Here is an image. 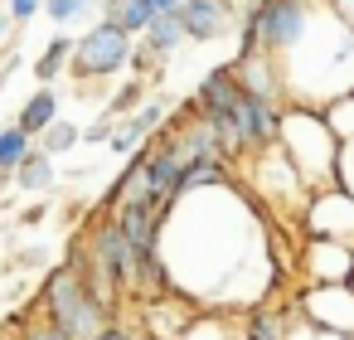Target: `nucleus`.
<instances>
[{"label": "nucleus", "mask_w": 354, "mask_h": 340, "mask_svg": "<svg viewBox=\"0 0 354 340\" xmlns=\"http://www.w3.org/2000/svg\"><path fill=\"white\" fill-rule=\"evenodd\" d=\"M180 6H185V0H151V10H156V15H175Z\"/></svg>", "instance_id": "nucleus-35"}, {"label": "nucleus", "mask_w": 354, "mask_h": 340, "mask_svg": "<svg viewBox=\"0 0 354 340\" xmlns=\"http://www.w3.org/2000/svg\"><path fill=\"white\" fill-rule=\"evenodd\" d=\"M131 54H136V39L122 35L117 25L97 20V25H88V35L73 44L68 73H73V83H102V78H117L122 69H131Z\"/></svg>", "instance_id": "nucleus-5"}, {"label": "nucleus", "mask_w": 354, "mask_h": 340, "mask_svg": "<svg viewBox=\"0 0 354 340\" xmlns=\"http://www.w3.org/2000/svg\"><path fill=\"white\" fill-rule=\"evenodd\" d=\"M175 15H180V25H185V39L214 44V39H223V35L233 30L238 6H233V0H185Z\"/></svg>", "instance_id": "nucleus-11"}, {"label": "nucleus", "mask_w": 354, "mask_h": 340, "mask_svg": "<svg viewBox=\"0 0 354 340\" xmlns=\"http://www.w3.org/2000/svg\"><path fill=\"white\" fill-rule=\"evenodd\" d=\"M78 141H83V127H78V122H64V117H59V122H54V127H49V132L39 136V151H44L49 161H59V156H64V151H73Z\"/></svg>", "instance_id": "nucleus-23"}, {"label": "nucleus", "mask_w": 354, "mask_h": 340, "mask_svg": "<svg viewBox=\"0 0 354 340\" xmlns=\"http://www.w3.org/2000/svg\"><path fill=\"white\" fill-rule=\"evenodd\" d=\"M243 190H248L252 199L272 204V219H277V214H301V209L310 204V190L301 185V175L291 170V161L281 156V146L248 156V170H243Z\"/></svg>", "instance_id": "nucleus-4"}, {"label": "nucleus", "mask_w": 354, "mask_h": 340, "mask_svg": "<svg viewBox=\"0 0 354 340\" xmlns=\"http://www.w3.org/2000/svg\"><path fill=\"white\" fill-rule=\"evenodd\" d=\"M141 306V325H146V340H180L194 321V301L165 292V296H151V301H136Z\"/></svg>", "instance_id": "nucleus-12"}, {"label": "nucleus", "mask_w": 354, "mask_h": 340, "mask_svg": "<svg viewBox=\"0 0 354 340\" xmlns=\"http://www.w3.org/2000/svg\"><path fill=\"white\" fill-rule=\"evenodd\" d=\"M349 292H354V277H349Z\"/></svg>", "instance_id": "nucleus-39"}, {"label": "nucleus", "mask_w": 354, "mask_h": 340, "mask_svg": "<svg viewBox=\"0 0 354 340\" xmlns=\"http://www.w3.org/2000/svg\"><path fill=\"white\" fill-rule=\"evenodd\" d=\"M301 229H306V238H330V243L354 248V199L339 185L310 195V204L301 209Z\"/></svg>", "instance_id": "nucleus-9"}, {"label": "nucleus", "mask_w": 354, "mask_h": 340, "mask_svg": "<svg viewBox=\"0 0 354 340\" xmlns=\"http://www.w3.org/2000/svg\"><path fill=\"white\" fill-rule=\"evenodd\" d=\"M180 44H185V25H180V15H156V20H151V30L136 39V49H146L156 64H160V59H170Z\"/></svg>", "instance_id": "nucleus-17"}, {"label": "nucleus", "mask_w": 354, "mask_h": 340, "mask_svg": "<svg viewBox=\"0 0 354 340\" xmlns=\"http://www.w3.org/2000/svg\"><path fill=\"white\" fill-rule=\"evenodd\" d=\"M73 44H78V39H68V35H54V39L44 44V54L35 59V78H39V88H49V83L73 64Z\"/></svg>", "instance_id": "nucleus-19"}, {"label": "nucleus", "mask_w": 354, "mask_h": 340, "mask_svg": "<svg viewBox=\"0 0 354 340\" xmlns=\"http://www.w3.org/2000/svg\"><path fill=\"white\" fill-rule=\"evenodd\" d=\"M296 306L291 301H262V306H248L238 316V340H286V325H291Z\"/></svg>", "instance_id": "nucleus-13"}, {"label": "nucleus", "mask_w": 354, "mask_h": 340, "mask_svg": "<svg viewBox=\"0 0 354 340\" xmlns=\"http://www.w3.org/2000/svg\"><path fill=\"white\" fill-rule=\"evenodd\" d=\"M238 98H243V88H238V69H233V64H218V69H209V73L194 83L189 112H194L199 122H218V117H228V112L238 107Z\"/></svg>", "instance_id": "nucleus-10"}, {"label": "nucleus", "mask_w": 354, "mask_h": 340, "mask_svg": "<svg viewBox=\"0 0 354 340\" xmlns=\"http://www.w3.org/2000/svg\"><path fill=\"white\" fill-rule=\"evenodd\" d=\"M93 340H146V330H136V325H122V321H112V325H102Z\"/></svg>", "instance_id": "nucleus-29"}, {"label": "nucleus", "mask_w": 354, "mask_h": 340, "mask_svg": "<svg viewBox=\"0 0 354 340\" xmlns=\"http://www.w3.org/2000/svg\"><path fill=\"white\" fill-rule=\"evenodd\" d=\"M54 122H59V88H39V93H30V102H25L20 117H15V127L30 132L35 141H39Z\"/></svg>", "instance_id": "nucleus-16"}, {"label": "nucleus", "mask_w": 354, "mask_h": 340, "mask_svg": "<svg viewBox=\"0 0 354 340\" xmlns=\"http://www.w3.org/2000/svg\"><path fill=\"white\" fill-rule=\"evenodd\" d=\"M10 35H15V25H10L6 6H0V49H10Z\"/></svg>", "instance_id": "nucleus-34"}, {"label": "nucleus", "mask_w": 354, "mask_h": 340, "mask_svg": "<svg viewBox=\"0 0 354 340\" xmlns=\"http://www.w3.org/2000/svg\"><path fill=\"white\" fill-rule=\"evenodd\" d=\"M252 15H257V35H262L267 59L291 54L310 25V6H301V0H252Z\"/></svg>", "instance_id": "nucleus-6"}, {"label": "nucleus", "mask_w": 354, "mask_h": 340, "mask_svg": "<svg viewBox=\"0 0 354 340\" xmlns=\"http://www.w3.org/2000/svg\"><path fill=\"white\" fill-rule=\"evenodd\" d=\"M141 146H146V132H141L131 117H122V122L112 127V141H107V151H112V156H136Z\"/></svg>", "instance_id": "nucleus-26"}, {"label": "nucleus", "mask_w": 354, "mask_h": 340, "mask_svg": "<svg viewBox=\"0 0 354 340\" xmlns=\"http://www.w3.org/2000/svg\"><path fill=\"white\" fill-rule=\"evenodd\" d=\"M30 156H35V136H30V132H20L15 122L0 127V180H10Z\"/></svg>", "instance_id": "nucleus-18"}, {"label": "nucleus", "mask_w": 354, "mask_h": 340, "mask_svg": "<svg viewBox=\"0 0 354 340\" xmlns=\"http://www.w3.org/2000/svg\"><path fill=\"white\" fill-rule=\"evenodd\" d=\"M330 10H335V15L344 20V30L354 35V0H330Z\"/></svg>", "instance_id": "nucleus-33"}, {"label": "nucleus", "mask_w": 354, "mask_h": 340, "mask_svg": "<svg viewBox=\"0 0 354 340\" xmlns=\"http://www.w3.org/2000/svg\"><path fill=\"white\" fill-rule=\"evenodd\" d=\"M180 340H238L233 335V316L228 311H194V321H189V330Z\"/></svg>", "instance_id": "nucleus-21"}, {"label": "nucleus", "mask_w": 354, "mask_h": 340, "mask_svg": "<svg viewBox=\"0 0 354 340\" xmlns=\"http://www.w3.org/2000/svg\"><path fill=\"white\" fill-rule=\"evenodd\" d=\"M296 277H301V287H349L354 248L349 243H330V238H301Z\"/></svg>", "instance_id": "nucleus-7"}, {"label": "nucleus", "mask_w": 354, "mask_h": 340, "mask_svg": "<svg viewBox=\"0 0 354 340\" xmlns=\"http://www.w3.org/2000/svg\"><path fill=\"white\" fill-rule=\"evenodd\" d=\"M10 180H15L25 195H49V190H54V180H59V170H54V161H49V156L35 146V156H30V161H25V165H20Z\"/></svg>", "instance_id": "nucleus-20"}, {"label": "nucleus", "mask_w": 354, "mask_h": 340, "mask_svg": "<svg viewBox=\"0 0 354 340\" xmlns=\"http://www.w3.org/2000/svg\"><path fill=\"white\" fill-rule=\"evenodd\" d=\"M39 10H44V0H6V15H10V25H15V30H20V25H30Z\"/></svg>", "instance_id": "nucleus-28"}, {"label": "nucleus", "mask_w": 354, "mask_h": 340, "mask_svg": "<svg viewBox=\"0 0 354 340\" xmlns=\"http://www.w3.org/2000/svg\"><path fill=\"white\" fill-rule=\"evenodd\" d=\"M320 117H325V127H330V136L344 146V141H354V93H344V98H335L330 107H320Z\"/></svg>", "instance_id": "nucleus-22"}, {"label": "nucleus", "mask_w": 354, "mask_h": 340, "mask_svg": "<svg viewBox=\"0 0 354 340\" xmlns=\"http://www.w3.org/2000/svg\"><path fill=\"white\" fill-rule=\"evenodd\" d=\"M93 10H97V0H44V15H49L59 30H68V25L88 20Z\"/></svg>", "instance_id": "nucleus-25"}, {"label": "nucleus", "mask_w": 354, "mask_h": 340, "mask_svg": "<svg viewBox=\"0 0 354 340\" xmlns=\"http://www.w3.org/2000/svg\"><path fill=\"white\" fill-rule=\"evenodd\" d=\"M286 340H320V330H315L310 321H301V316H291V325H286Z\"/></svg>", "instance_id": "nucleus-32"}, {"label": "nucleus", "mask_w": 354, "mask_h": 340, "mask_svg": "<svg viewBox=\"0 0 354 340\" xmlns=\"http://www.w3.org/2000/svg\"><path fill=\"white\" fill-rule=\"evenodd\" d=\"M146 83H151V78H127V83L107 98V117H131V112L146 102Z\"/></svg>", "instance_id": "nucleus-24"}, {"label": "nucleus", "mask_w": 354, "mask_h": 340, "mask_svg": "<svg viewBox=\"0 0 354 340\" xmlns=\"http://www.w3.org/2000/svg\"><path fill=\"white\" fill-rule=\"evenodd\" d=\"M335 185L354 199V141H344L339 146V165H335Z\"/></svg>", "instance_id": "nucleus-27"}, {"label": "nucleus", "mask_w": 354, "mask_h": 340, "mask_svg": "<svg viewBox=\"0 0 354 340\" xmlns=\"http://www.w3.org/2000/svg\"><path fill=\"white\" fill-rule=\"evenodd\" d=\"M20 340H68V335H64V330H54V325H49V321H30V325H25V335H20Z\"/></svg>", "instance_id": "nucleus-30"}, {"label": "nucleus", "mask_w": 354, "mask_h": 340, "mask_svg": "<svg viewBox=\"0 0 354 340\" xmlns=\"http://www.w3.org/2000/svg\"><path fill=\"white\" fill-rule=\"evenodd\" d=\"M281 73V88L291 107H330L335 98L354 93V35L330 6H310V25L301 44L281 59H272Z\"/></svg>", "instance_id": "nucleus-1"}, {"label": "nucleus", "mask_w": 354, "mask_h": 340, "mask_svg": "<svg viewBox=\"0 0 354 340\" xmlns=\"http://www.w3.org/2000/svg\"><path fill=\"white\" fill-rule=\"evenodd\" d=\"M39 301H44V321L68 340H93L102 325H112V311L88 292V282L73 267H54L39 282Z\"/></svg>", "instance_id": "nucleus-3"}, {"label": "nucleus", "mask_w": 354, "mask_h": 340, "mask_svg": "<svg viewBox=\"0 0 354 340\" xmlns=\"http://www.w3.org/2000/svg\"><path fill=\"white\" fill-rule=\"evenodd\" d=\"M44 214H49V209H44V204H30V209H25V214H20V219H25V224H39V219H44Z\"/></svg>", "instance_id": "nucleus-36"}, {"label": "nucleus", "mask_w": 354, "mask_h": 340, "mask_svg": "<svg viewBox=\"0 0 354 340\" xmlns=\"http://www.w3.org/2000/svg\"><path fill=\"white\" fill-rule=\"evenodd\" d=\"M83 141H97V146H107V141H112V117H102V122L83 127Z\"/></svg>", "instance_id": "nucleus-31"}, {"label": "nucleus", "mask_w": 354, "mask_h": 340, "mask_svg": "<svg viewBox=\"0 0 354 340\" xmlns=\"http://www.w3.org/2000/svg\"><path fill=\"white\" fill-rule=\"evenodd\" d=\"M102 20L107 25H117L122 35H131V39H141L146 30H151V20H156V10H151V0H102Z\"/></svg>", "instance_id": "nucleus-15"}, {"label": "nucleus", "mask_w": 354, "mask_h": 340, "mask_svg": "<svg viewBox=\"0 0 354 340\" xmlns=\"http://www.w3.org/2000/svg\"><path fill=\"white\" fill-rule=\"evenodd\" d=\"M291 306L320 335H354V292L349 287H301L291 296Z\"/></svg>", "instance_id": "nucleus-8"}, {"label": "nucleus", "mask_w": 354, "mask_h": 340, "mask_svg": "<svg viewBox=\"0 0 354 340\" xmlns=\"http://www.w3.org/2000/svg\"><path fill=\"white\" fill-rule=\"evenodd\" d=\"M281 156L291 161V170L301 175V185L310 195L335 185V165H339V141L330 136L325 117L315 107H281V132H277Z\"/></svg>", "instance_id": "nucleus-2"}, {"label": "nucleus", "mask_w": 354, "mask_h": 340, "mask_svg": "<svg viewBox=\"0 0 354 340\" xmlns=\"http://www.w3.org/2000/svg\"><path fill=\"white\" fill-rule=\"evenodd\" d=\"M238 88H243L248 98H267V102H281V98H286L281 73H277V64H272L267 54H257L252 64H243V69H238Z\"/></svg>", "instance_id": "nucleus-14"}, {"label": "nucleus", "mask_w": 354, "mask_h": 340, "mask_svg": "<svg viewBox=\"0 0 354 340\" xmlns=\"http://www.w3.org/2000/svg\"><path fill=\"white\" fill-rule=\"evenodd\" d=\"M320 340H354V335H320Z\"/></svg>", "instance_id": "nucleus-37"}, {"label": "nucleus", "mask_w": 354, "mask_h": 340, "mask_svg": "<svg viewBox=\"0 0 354 340\" xmlns=\"http://www.w3.org/2000/svg\"><path fill=\"white\" fill-rule=\"evenodd\" d=\"M301 6H330V0H301Z\"/></svg>", "instance_id": "nucleus-38"}]
</instances>
